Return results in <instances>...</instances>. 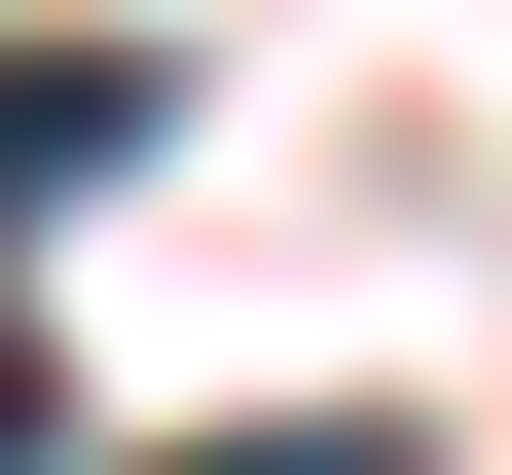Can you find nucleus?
I'll return each mask as SVG.
<instances>
[{
  "instance_id": "1",
  "label": "nucleus",
  "mask_w": 512,
  "mask_h": 475,
  "mask_svg": "<svg viewBox=\"0 0 512 475\" xmlns=\"http://www.w3.org/2000/svg\"><path fill=\"white\" fill-rule=\"evenodd\" d=\"M147 147V37H0V220H37V183H110Z\"/></svg>"
},
{
  "instance_id": "2",
  "label": "nucleus",
  "mask_w": 512,
  "mask_h": 475,
  "mask_svg": "<svg viewBox=\"0 0 512 475\" xmlns=\"http://www.w3.org/2000/svg\"><path fill=\"white\" fill-rule=\"evenodd\" d=\"M0 475H74V366H37V329H0Z\"/></svg>"
},
{
  "instance_id": "3",
  "label": "nucleus",
  "mask_w": 512,
  "mask_h": 475,
  "mask_svg": "<svg viewBox=\"0 0 512 475\" xmlns=\"http://www.w3.org/2000/svg\"><path fill=\"white\" fill-rule=\"evenodd\" d=\"M183 475H403V439H366V402H330V439H183Z\"/></svg>"
}]
</instances>
